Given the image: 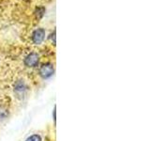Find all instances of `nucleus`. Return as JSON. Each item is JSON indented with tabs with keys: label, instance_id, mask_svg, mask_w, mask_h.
Returning a JSON list of instances; mask_svg holds the SVG:
<instances>
[{
	"label": "nucleus",
	"instance_id": "obj_1",
	"mask_svg": "<svg viewBox=\"0 0 150 141\" xmlns=\"http://www.w3.org/2000/svg\"><path fill=\"white\" fill-rule=\"evenodd\" d=\"M54 73V68L52 63H45L40 68V75L43 79H48L52 77Z\"/></svg>",
	"mask_w": 150,
	"mask_h": 141
},
{
	"label": "nucleus",
	"instance_id": "obj_2",
	"mask_svg": "<svg viewBox=\"0 0 150 141\" xmlns=\"http://www.w3.org/2000/svg\"><path fill=\"white\" fill-rule=\"evenodd\" d=\"M40 62V56L37 53L35 52H32V53L28 54L25 58V64L27 67H30V68H35L38 66Z\"/></svg>",
	"mask_w": 150,
	"mask_h": 141
},
{
	"label": "nucleus",
	"instance_id": "obj_3",
	"mask_svg": "<svg viewBox=\"0 0 150 141\" xmlns=\"http://www.w3.org/2000/svg\"><path fill=\"white\" fill-rule=\"evenodd\" d=\"M45 29L43 28H38L32 34V41L35 44H40L42 41H44L45 38Z\"/></svg>",
	"mask_w": 150,
	"mask_h": 141
},
{
	"label": "nucleus",
	"instance_id": "obj_4",
	"mask_svg": "<svg viewBox=\"0 0 150 141\" xmlns=\"http://www.w3.org/2000/svg\"><path fill=\"white\" fill-rule=\"evenodd\" d=\"M27 90V88L25 86V84L22 80H19L16 82L15 86H14V92L16 93V95L18 98H23L25 95V92Z\"/></svg>",
	"mask_w": 150,
	"mask_h": 141
},
{
	"label": "nucleus",
	"instance_id": "obj_5",
	"mask_svg": "<svg viewBox=\"0 0 150 141\" xmlns=\"http://www.w3.org/2000/svg\"><path fill=\"white\" fill-rule=\"evenodd\" d=\"M8 115V110L5 108L4 106H0V121L4 120Z\"/></svg>",
	"mask_w": 150,
	"mask_h": 141
},
{
	"label": "nucleus",
	"instance_id": "obj_6",
	"mask_svg": "<svg viewBox=\"0 0 150 141\" xmlns=\"http://www.w3.org/2000/svg\"><path fill=\"white\" fill-rule=\"evenodd\" d=\"M25 141H42V138L40 135H33L27 137Z\"/></svg>",
	"mask_w": 150,
	"mask_h": 141
},
{
	"label": "nucleus",
	"instance_id": "obj_7",
	"mask_svg": "<svg viewBox=\"0 0 150 141\" xmlns=\"http://www.w3.org/2000/svg\"><path fill=\"white\" fill-rule=\"evenodd\" d=\"M45 12V9L44 8H39L37 11V14L39 15V18H41L43 16V13Z\"/></svg>",
	"mask_w": 150,
	"mask_h": 141
},
{
	"label": "nucleus",
	"instance_id": "obj_8",
	"mask_svg": "<svg viewBox=\"0 0 150 141\" xmlns=\"http://www.w3.org/2000/svg\"><path fill=\"white\" fill-rule=\"evenodd\" d=\"M54 120L55 121V106L54 108Z\"/></svg>",
	"mask_w": 150,
	"mask_h": 141
}]
</instances>
